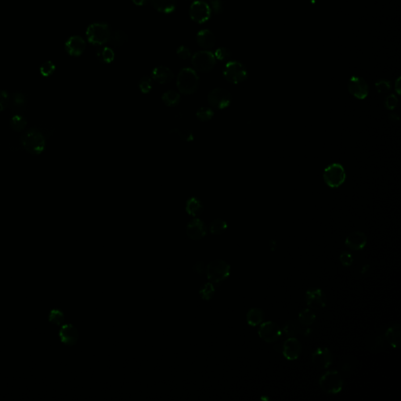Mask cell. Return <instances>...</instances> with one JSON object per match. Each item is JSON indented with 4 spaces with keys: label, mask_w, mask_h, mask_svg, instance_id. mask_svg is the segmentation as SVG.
<instances>
[{
    "label": "cell",
    "mask_w": 401,
    "mask_h": 401,
    "mask_svg": "<svg viewBox=\"0 0 401 401\" xmlns=\"http://www.w3.org/2000/svg\"><path fill=\"white\" fill-rule=\"evenodd\" d=\"M176 86L184 95L194 94L199 86V77L196 71L190 68L181 69L176 79Z\"/></svg>",
    "instance_id": "cell-1"
},
{
    "label": "cell",
    "mask_w": 401,
    "mask_h": 401,
    "mask_svg": "<svg viewBox=\"0 0 401 401\" xmlns=\"http://www.w3.org/2000/svg\"><path fill=\"white\" fill-rule=\"evenodd\" d=\"M22 144L30 154L40 155L45 149V137L37 129H30L22 135Z\"/></svg>",
    "instance_id": "cell-2"
},
{
    "label": "cell",
    "mask_w": 401,
    "mask_h": 401,
    "mask_svg": "<svg viewBox=\"0 0 401 401\" xmlns=\"http://www.w3.org/2000/svg\"><path fill=\"white\" fill-rule=\"evenodd\" d=\"M112 29L108 24L96 22L90 24L86 30V37L94 45H103L109 42Z\"/></svg>",
    "instance_id": "cell-3"
},
{
    "label": "cell",
    "mask_w": 401,
    "mask_h": 401,
    "mask_svg": "<svg viewBox=\"0 0 401 401\" xmlns=\"http://www.w3.org/2000/svg\"><path fill=\"white\" fill-rule=\"evenodd\" d=\"M319 386L326 394L335 395L343 390V379L338 371L329 370L321 376Z\"/></svg>",
    "instance_id": "cell-4"
},
{
    "label": "cell",
    "mask_w": 401,
    "mask_h": 401,
    "mask_svg": "<svg viewBox=\"0 0 401 401\" xmlns=\"http://www.w3.org/2000/svg\"><path fill=\"white\" fill-rule=\"evenodd\" d=\"M223 77L232 84L245 82L249 76L246 67L237 61H231L226 64L223 71Z\"/></svg>",
    "instance_id": "cell-5"
},
{
    "label": "cell",
    "mask_w": 401,
    "mask_h": 401,
    "mask_svg": "<svg viewBox=\"0 0 401 401\" xmlns=\"http://www.w3.org/2000/svg\"><path fill=\"white\" fill-rule=\"evenodd\" d=\"M231 266L225 261L214 260L207 267L208 279L212 284H219L229 277Z\"/></svg>",
    "instance_id": "cell-6"
},
{
    "label": "cell",
    "mask_w": 401,
    "mask_h": 401,
    "mask_svg": "<svg viewBox=\"0 0 401 401\" xmlns=\"http://www.w3.org/2000/svg\"><path fill=\"white\" fill-rule=\"evenodd\" d=\"M323 178L330 188H339L346 180V171L342 165L333 163L324 170Z\"/></svg>",
    "instance_id": "cell-7"
},
{
    "label": "cell",
    "mask_w": 401,
    "mask_h": 401,
    "mask_svg": "<svg viewBox=\"0 0 401 401\" xmlns=\"http://www.w3.org/2000/svg\"><path fill=\"white\" fill-rule=\"evenodd\" d=\"M191 63L194 70L200 72H208L215 67L216 59L214 53L210 51L202 50L193 55Z\"/></svg>",
    "instance_id": "cell-8"
},
{
    "label": "cell",
    "mask_w": 401,
    "mask_h": 401,
    "mask_svg": "<svg viewBox=\"0 0 401 401\" xmlns=\"http://www.w3.org/2000/svg\"><path fill=\"white\" fill-rule=\"evenodd\" d=\"M207 100L209 104L212 108L224 109L231 104V95L226 89L215 88L209 93Z\"/></svg>",
    "instance_id": "cell-9"
},
{
    "label": "cell",
    "mask_w": 401,
    "mask_h": 401,
    "mask_svg": "<svg viewBox=\"0 0 401 401\" xmlns=\"http://www.w3.org/2000/svg\"><path fill=\"white\" fill-rule=\"evenodd\" d=\"M258 334L260 339L267 343H274L279 340L282 335V329L274 321H266L260 324Z\"/></svg>",
    "instance_id": "cell-10"
},
{
    "label": "cell",
    "mask_w": 401,
    "mask_h": 401,
    "mask_svg": "<svg viewBox=\"0 0 401 401\" xmlns=\"http://www.w3.org/2000/svg\"><path fill=\"white\" fill-rule=\"evenodd\" d=\"M189 14L194 22L199 24L205 23L211 17L212 10L209 3L198 0L190 5Z\"/></svg>",
    "instance_id": "cell-11"
},
{
    "label": "cell",
    "mask_w": 401,
    "mask_h": 401,
    "mask_svg": "<svg viewBox=\"0 0 401 401\" xmlns=\"http://www.w3.org/2000/svg\"><path fill=\"white\" fill-rule=\"evenodd\" d=\"M347 87L349 92L357 99L364 100L368 96L369 87L364 78L358 76L351 77L349 79Z\"/></svg>",
    "instance_id": "cell-12"
},
{
    "label": "cell",
    "mask_w": 401,
    "mask_h": 401,
    "mask_svg": "<svg viewBox=\"0 0 401 401\" xmlns=\"http://www.w3.org/2000/svg\"><path fill=\"white\" fill-rule=\"evenodd\" d=\"M305 301L307 305L313 309H322L326 306V297L323 291L320 288L308 289L306 292Z\"/></svg>",
    "instance_id": "cell-13"
},
{
    "label": "cell",
    "mask_w": 401,
    "mask_h": 401,
    "mask_svg": "<svg viewBox=\"0 0 401 401\" xmlns=\"http://www.w3.org/2000/svg\"><path fill=\"white\" fill-rule=\"evenodd\" d=\"M312 362L321 369H327L332 364V354L329 348L319 347L312 354Z\"/></svg>",
    "instance_id": "cell-14"
},
{
    "label": "cell",
    "mask_w": 401,
    "mask_h": 401,
    "mask_svg": "<svg viewBox=\"0 0 401 401\" xmlns=\"http://www.w3.org/2000/svg\"><path fill=\"white\" fill-rule=\"evenodd\" d=\"M302 346L299 339L295 337H290L288 339H286L283 349H282V354L284 358L288 360H296L300 357L301 354Z\"/></svg>",
    "instance_id": "cell-15"
},
{
    "label": "cell",
    "mask_w": 401,
    "mask_h": 401,
    "mask_svg": "<svg viewBox=\"0 0 401 401\" xmlns=\"http://www.w3.org/2000/svg\"><path fill=\"white\" fill-rule=\"evenodd\" d=\"M65 49L71 56L79 57L86 49V42L81 36L74 35L67 40Z\"/></svg>",
    "instance_id": "cell-16"
},
{
    "label": "cell",
    "mask_w": 401,
    "mask_h": 401,
    "mask_svg": "<svg viewBox=\"0 0 401 401\" xmlns=\"http://www.w3.org/2000/svg\"><path fill=\"white\" fill-rule=\"evenodd\" d=\"M367 241L365 234L361 231H354L347 236L345 244L351 250L359 251L366 246Z\"/></svg>",
    "instance_id": "cell-17"
},
{
    "label": "cell",
    "mask_w": 401,
    "mask_h": 401,
    "mask_svg": "<svg viewBox=\"0 0 401 401\" xmlns=\"http://www.w3.org/2000/svg\"><path fill=\"white\" fill-rule=\"evenodd\" d=\"M186 232L192 240H200L206 236L207 230L204 222L199 219H194L188 223Z\"/></svg>",
    "instance_id": "cell-18"
},
{
    "label": "cell",
    "mask_w": 401,
    "mask_h": 401,
    "mask_svg": "<svg viewBox=\"0 0 401 401\" xmlns=\"http://www.w3.org/2000/svg\"><path fill=\"white\" fill-rule=\"evenodd\" d=\"M151 77L155 82L160 84H166L173 79V72L166 66H158L153 69Z\"/></svg>",
    "instance_id": "cell-19"
},
{
    "label": "cell",
    "mask_w": 401,
    "mask_h": 401,
    "mask_svg": "<svg viewBox=\"0 0 401 401\" xmlns=\"http://www.w3.org/2000/svg\"><path fill=\"white\" fill-rule=\"evenodd\" d=\"M196 40L202 49H210L215 47L216 43L215 35L210 30L203 29L197 34Z\"/></svg>",
    "instance_id": "cell-20"
},
{
    "label": "cell",
    "mask_w": 401,
    "mask_h": 401,
    "mask_svg": "<svg viewBox=\"0 0 401 401\" xmlns=\"http://www.w3.org/2000/svg\"><path fill=\"white\" fill-rule=\"evenodd\" d=\"M60 337L62 343L69 346H73L78 341V331L73 325H64L60 331Z\"/></svg>",
    "instance_id": "cell-21"
},
{
    "label": "cell",
    "mask_w": 401,
    "mask_h": 401,
    "mask_svg": "<svg viewBox=\"0 0 401 401\" xmlns=\"http://www.w3.org/2000/svg\"><path fill=\"white\" fill-rule=\"evenodd\" d=\"M10 105L15 115H21L27 107V99L22 93H14L10 96Z\"/></svg>",
    "instance_id": "cell-22"
},
{
    "label": "cell",
    "mask_w": 401,
    "mask_h": 401,
    "mask_svg": "<svg viewBox=\"0 0 401 401\" xmlns=\"http://www.w3.org/2000/svg\"><path fill=\"white\" fill-rule=\"evenodd\" d=\"M386 338L388 342L394 348L398 349L401 347V329L400 325H392L387 329L386 332Z\"/></svg>",
    "instance_id": "cell-23"
},
{
    "label": "cell",
    "mask_w": 401,
    "mask_h": 401,
    "mask_svg": "<svg viewBox=\"0 0 401 401\" xmlns=\"http://www.w3.org/2000/svg\"><path fill=\"white\" fill-rule=\"evenodd\" d=\"M304 325H301L299 321H288L284 325L283 331L285 332L286 335L290 337H295L297 334H303V335H307V331H310V329H307L304 330Z\"/></svg>",
    "instance_id": "cell-24"
},
{
    "label": "cell",
    "mask_w": 401,
    "mask_h": 401,
    "mask_svg": "<svg viewBox=\"0 0 401 401\" xmlns=\"http://www.w3.org/2000/svg\"><path fill=\"white\" fill-rule=\"evenodd\" d=\"M155 10L164 14H171L176 10V0H151Z\"/></svg>",
    "instance_id": "cell-25"
},
{
    "label": "cell",
    "mask_w": 401,
    "mask_h": 401,
    "mask_svg": "<svg viewBox=\"0 0 401 401\" xmlns=\"http://www.w3.org/2000/svg\"><path fill=\"white\" fill-rule=\"evenodd\" d=\"M263 319L264 311L260 308H252L247 313V323L252 327H257L260 325L262 323Z\"/></svg>",
    "instance_id": "cell-26"
},
{
    "label": "cell",
    "mask_w": 401,
    "mask_h": 401,
    "mask_svg": "<svg viewBox=\"0 0 401 401\" xmlns=\"http://www.w3.org/2000/svg\"><path fill=\"white\" fill-rule=\"evenodd\" d=\"M187 212L191 216H198L202 213V205L200 200L196 198H190L186 204Z\"/></svg>",
    "instance_id": "cell-27"
},
{
    "label": "cell",
    "mask_w": 401,
    "mask_h": 401,
    "mask_svg": "<svg viewBox=\"0 0 401 401\" xmlns=\"http://www.w3.org/2000/svg\"><path fill=\"white\" fill-rule=\"evenodd\" d=\"M316 320L315 313L312 311L311 309H305L302 310L299 316H298V321L301 325H304L306 327L311 326Z\"/></svg>",
    "instance_id": "cell-28"
},
{
    "label": "cell",
    "mask_w": 401,
    "mask_h": 401,
    "mask_svg": "<svg viewBox=\"0 0 401 401\" xmlns=\"http://www.w3.org/2000/svg\"><path fill=\"white\" fill-rule=\"evenodd\" d=\"M162 100L168 107H175L180 103V95L174 90H168L163 94Z\"/></svg>",
    "instance_id": "cell-29"
},
{
    "label": "cell",
    "mask_w": 401,
    "mask_h": 401,
    "mask_svg": "<svg viewBox=\"0 0 401 401\" xmlns=\"http://www.w3.org/2000/svg\"><path fill=\"white\" fill-rule=\"evenodd\" d=\"M98 60L104 64H110L115 59V53L110 47H105L98 49L96 52Z\"/></svg>",
    "instance_id": "cell-30"
},
{
    "label": "cell",
    "mask_w": 401,
    "mask_h": 401,
    "mask_svg": "<svg viewBox=\"0 0 401 401\" xmlns=\"http://www.w3.org/2000/svg\"><path fill=\"white\" fill-rule=\"evenodd\" d=\"M112 45L116 47H120L128 42V36L123 31L117 30L112 32L109 40Z\"/></svg>",
    "instance_id": "cell-31"
},
{
    "label": "cell",
    "mask_w": 401,
    "mask_h": 401,
    "mask_svg": "<svg viewBox=\"0 0 401 401\" xmlns=\"http://www.w3.org/2000/svg\"><path fill=\"white\" fill-rule=\"evenodd\" d=\"M27 125V120L22 115H14L10 120V126L16 132L23 131Z\"/></svg>",
    "instance_id": "cell-32"
},
{
    "label": "cell",
    "mask_w": 401,
    "mask_h": 401,
    "mask_svg": "<svg viewBox=\"0 0 401 401\" xmlns=\"http://www.w3.org/2000/svg\"><path fill=\"white\" fill-rule=\"evenodd\" d=\"M227 228V223L223 219H215L210 225V232L215 235H221Z\"/></svg>",
    "instance_id": "cell-33"
},
{
    "label": "cell",
    "mask_w": 401,
    "mask_h": 401,
    "mask_svg": "<svg viewBox=\"0 0 401 401\" xmlns=\"http://www.w3.org/2000/svg\"><path fill=\"white\" fill-rule=\"evenodd\" d=\"M196 116L201 121H209L213 118L214 112L211 108L202 107L197 111Z\"/></svg>",
    "instance_id": "cell-34"
},
{
    "label": "cell",
    "mask_w": 401,
    "mask_h": 401,
    "mask_svg": "<svg viewBox=\"0 0 401 401\" xmlns=\"http://www.w3.org/2000/svg\"><path fill=\"white\" fill-rule=\"evenodd\" d=\"M215 294V289H214L213 284L212 283H208L205 284L202 287V289L200 290V295L202 296L203 300H211L212 296Z\"/></svg>",
    "instance_id": "cell-35"
},
{
    "label": "cell",
    "mask_w": 401,
    "mask_h": 401,
    "mask_svg": "<svg viewBox=\"0 0 401 401\" xmlns=\"http://www.w3.org/2000/svg\"><path fill=\"white\" fill-rule=\"evenodd\" d=\"M138 86L141 93L144 94H148L152 90V80L149 77H143L140 80Z\"/></svg>",
    "instance_id": "cell-36"
},
{
    "label": "cell",
    "mask_w": 401,
    "mask_h": 401,
    "mask_svg": "<svg viewBox=\"0 0 401 401\" xmlns=\"http://www.w3.org/2000/svg\"><path fill=\"white\" fill-rule=\"evenodd\" d=\"M215 59L220 61H228L231 57V52L225 47L218 48L214 53Z\"/></svg>",
    "instance_id": "cell-37"
},
{
    "label": "cell",
    "mask_w": 401,
    "mask_h": 401,
    "mask_svg": "<svg viewBox=\"0 0 401 401\" xmlns=\"http://www.w3.org/2000/svg\"><path fill=\"white\" fill-rule=\"evenodd\" d=\"M55 65L52 61H47V62L43 63V65L40 67V73L44 77H49L53 74L55 71Z\"/></svg>",
    "instance_id": "cell-38"
},
{
    "label": "cell",
    "mask_w": 401,
    "mask_h": 401,
    "mask_svg": "<svg viewBox=\"0 0 401 401\" xmlns=\"http://www.w3.org/2000/svg\"><path fill=\"white\" fill-rule=\"evenodd\" d=\"M172 133H176V135H178L180 139L183 140L184 141H186V142H190V141L194 140V134H193V133H192L190 130H189V129L180 130V129H174V130H172Z\"/></svg>",
    "instance_id": "cell-39"
},
{
    "label": "cell",
    "mask_w": 401,
    "mask_h": 401,
    "mask_svg": "<svg viewBox=\"0 0 401 401\" xmlns=\"http://www.w3.org/2000/svg\"><path fill=\"white\" fill-rule=\"evenodd\" d=\"M10 96L5 90H0V112L10 105Z\"/></svg>",
    "instance_id": "cell-40"
},
{
    "label": "cell",
    "mask_w": 401,
    "mask_h": 401,
    "mask_svg": "<svg viewBox=\"0 0 401 401\" xmlns=\"http://www.w3.org/2000/svg\"><path fill=\"white\" fill-rule=\"evenodd\" d=\"M209 5L212 11L215 14H220L223 11V2L222 0H209Z\"/></svg>",
    "instance_id": "cell-41"
},
{
    "label": "cell",
    "mask_w": 401,
    "mask_h": 401,
    "mask_svg": "<svg viewBox=\"0 0 401 401\" xmlns=\"http://www.w3.org/2000/svg\"><path fill=\"white\" fill-rule=\"evenodd\" d=\"M178 57L182 60H188L191 57V51L186 46H180L176 50Z\"/></svg>",
    "instance_id": "cell-42"
},
{
    "label": "cell",
    "mask_w": 401,
    "mask_h": 401,
    "mask_svg": "<svg viewBox=\"0 0 401 401\" xmlns=\"http://www.w3.org/2000/svg\"><path fill=\"white\" fill-rule=\"evenodd\" d=\"M376 87L378 90V93L384 94V93H387L390 91L391 88V85L390 82L387 80H379L376 83Z\"/></svg>",
    "instance_id": "cell-43"
},
{
    "label": "cell",
    "mask_w": 401,
    "mask_h": 401,
    "mask_svg": "<svg viewBox=\"0 0 401 401\" xmlns=\"http://www.w3.org/2000/svg\"><path fill=\"white\" fill-rule=\"evenodd\" d=\"M49 321L53 323L60 325L64 321V314L59 310H53L49 316Z\"/></svg>",
    "instance_id": "cell-44"
},
{
    "label": "cell",
    "mask_w": 401,
    "mask_h": 401,
    "mask_svg": "<svg viewBox=\"0 0 401 401\" xmlns=\"http://www.w3.org/2000/svg\"><path fill=\"white\" fill-rule=\"evenodd\" d=\"M339 260L343 266H350L352 265L354 262V258H353L352 255L349 253H341L340 257H339Z\"/></svg>",
    "instance_id": "cell-45"
},
{
    "label": "cell",
    "mask_w": 401,
    "mask_h": 401,
    "mask_svg": "<svg viewBox=\"0 0 401 401\" xmlns=\"http://www.w3.org/2000/svg\"><path fill=\"white\" fill-rule=\"evenodd\" d=\"M398 98L394 94H391L390 96H387L386 102H385L386 108L390 110H394L398 105Z\"/></svg>",
    "instance_id": "cell-46"
},
{
    "label": "cell",
    "mask_w": 401,
    "mask_h": 401,
    "mask_svg": "<svg viewBox=\"0 0 401 401\" xmlns=\"http://www.w3.org/2000/svg\"><path fill=\"white\" fill-rule=\"evenodd\" d=\"M194 271L198 274H202L205 273V265L203 262H198L194 266Z\"/></svg>",
    "instance_id": "cell-47"
},
{
    "label": "cell",
    "mask_w": 401,
    "mask_h": 401,
    "mask_svg": "<svg viewBox=\"0 0 401 401\" xmlns=\"http://www.w3.org/2000/svg\"><path fill=\"white\" fill-rule=\"evenodd\" d=\"M132 1H133V3L137 5V6H141L147 3L148 0H132Z\"/></svg>",
    "instance_id": "cell-48"
}]
</instances>
